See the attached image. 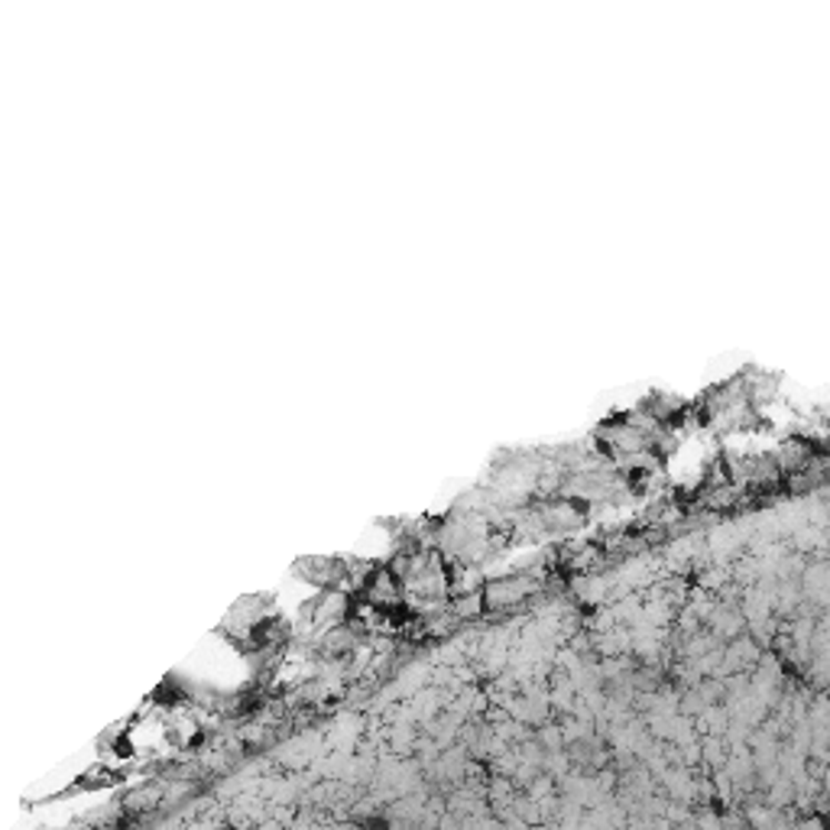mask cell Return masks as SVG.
<instances>
[{"label": "cell", "instance_id": "cell-2", "mask_svg": "<svg viewBox=\"0 0 830 830\" xmlns=\"http://www.w3.org/2000/svg\"><path fill=\"white\" fill-rule=\"evenodd\" d=\"M163 801H166V786H163V782H143V786L126 791L121 808H124L126 821H136V818L156 811Z\"/></svg>", "mask_w": 830, "mask_h": 830}, {"label": "cell", "instance_id": "cell-1", "mask_svg": "<svg viewBox=\"0 0 830 830\" xmlns=\"http://www.w3.org/2000/svg\"><path fill=\"white\" fill-rule=\"evenodd\" d=\"M545 581L533 571H516V575H499L494 581L480 584V604L484 614H509L529 597H536Z\"/></svg>", "mask_w": 830, "mask_h": 830}]
</instances>
